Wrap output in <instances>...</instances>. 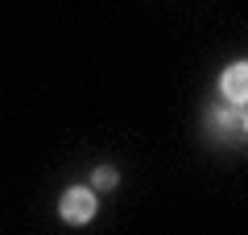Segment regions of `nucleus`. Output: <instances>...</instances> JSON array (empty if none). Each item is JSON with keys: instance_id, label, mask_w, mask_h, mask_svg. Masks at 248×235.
<instances>
[{"instance_id": "f257e3e1", "label": "nucleus", "mask_w": 248, "mask_h": 235, "mask_svg": "<svg viewBox=\"0 0 248 235\" xmlns=\"http://www.w3.org/2000/svg\"><path fill=\"white\" fill-rule=\"evenodd\" d=\"M58 215H62V223H71V227L91 223V215H95V194L83 190V186L66 190V194H62V202H58Z\"/></svg>"}, {"instance_id": "f03ea898", "label": "nucleus", "mask_w": 248, "mask_h": 235, "mask_svg": "<svg viewBox=\"0 0 248 235\" xmlns=\"http://www.w3.org/2000/svg\"><path fill=\"white\" fill-rule=\"evenodd\" d=\"M219 91H223L236 107H244V99H248V66H244V62H232V66L223 70Z\"/></svg>"}, {"instance_id": "7ed1b4c3", "label": "nucleus", "mask_w": 248, "mask_h": 235, "mask_svg": "<svg viewBox=\"0 0 248 235\" xmlns=\"http://www.w3.org/2000/svg\"><path fill=\"white\" fill-rule=\"evenodd\" d=\"M215 124H219L223 132H240V136H244V112H219Z\"/></svg>"}, {"instance_id": "20e7f679", "label": "nucleus", "mask_w": 248, "mask_h": 235, "mask_svg": "<svg viewBox=\"0 0 248 235\" xmlns=\"http://www.w3.org/2000/svg\"><path fill=\"white\" fill-rule=\"evenodd\" d=\"M116 182H120V177H116V169H112V165H99L95 174H91V186H95V190H112Z\"/></svg>"}]
</instances>
